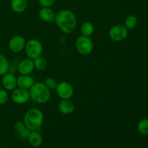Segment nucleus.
<instances>
[{
    "label": "nucleus",
    "instance_id": "1",
    "mask_svg": "<svg viewBox=\"0 0 148 148\" xmlns=\"http://www.w3.org/2000/svg\"><path fill=\"white\" fill-rule=\"evenodd\" d=\"M54 22L59 30L66 34L73 33L77 25L76 16L73 12L69 10H62L58 12Z\"/></svg>",
    "mask_w": 148,
    "mask_h": 148
},
{
    "label": "nucleus",
    "instance_id": "2",
    "mask_svg": "<svg viewBox=\"0 0 148 148\" xmlns=\"http://www.w3.org/2000/svg\"><path fill=\"white\" fill-rule=\"evenodd\" d=\"M30 99L38 104H44L51 98V90L43 82H35L29 90Z\"/></svg>",
    "mask_w": 148,
    "mask_h": 148
},
{
    "label": "nucleus",
    "instance_id": "3",
    "mask_svg": "<svg viewBox=\"0 0 148 148\" xmlns=\"http://www.w3.org/2000/svg\"><path fill=\"white\" fill-rule=\"evenodd\" d=\"M44 116L38 108H30L24 116L25 125L30 131L38 130L43 125Z\"/></svg>",
    "mask_w": 148,
    "mask_h": 148
},
{
    "label": "nucleus",
    "instance_id": "4",
    "mask_svg": "<svg viewBox=\"0 0 148 148\" xmlns=\"http://www.w3.org/2000/svg\"><path fill=\"white\" fill-rule=\"evenodd\" d=\"M24 49L27 58H30L33 60L38 56H41L43 48L41 42L37 39L32 38L26 42Z\"/></svg>",
    "mask_w": 148,
    "mask_h": 148
},
{
    "label": "nucleus",
    "instance_id": "5",
    "mask_svg": "<svg viewBox=\"0 0 148 148\" xmlns=\"http://www.w3.org/2000/svg\"><path fill=\"white\" fill-rule=\"evenodd\" d=\"M76 49L80 54L88 55L93 50V43L90 37L80 36L77 38L75 42Z\"/></svg>",
    "mask_w": 148,
    "mask_h": 148
},
{
    "label": "nucleus",
    "instance_id": "6",
    "mask_svg": "<svg viewBox=\"0 0 148 148\" xmlns=\"http://www.w3.org/2000/svg\"><path fill=\"white\" fill-rule=\"evenodd\" d=\"M129 34V30L124 25L118 24L112 26L108 32L110 38L116 42H120L125 40Z\"/></svg>",
    "mask_w": 148,
    "mask_h": 148
},
{
    "label": "nucleus",
    "instance_id": "7",
    "mask_svg": "<svg viewBox=\"0 0 148 148\" xmlns=\"http://www.w3.org/2000/svg\"><path fill=\"white\" fill-rule=\"evenodd\" d=\"M56 93L61 99H71L74 95V88L69 82L62 81L56 88Z\"/></svg>",
    "mask_w": 148,
    "mask_h": 148
},
{
    "label": "nucleus",
    "instance_id": "8",
    "mask_svg": "<svg viewBox=\"0 0 148 148\" xmlns=\"http://www.w3.org/2000/svg\"><path fill=\"white\" fill-rule=\"evenodd\" d=\"M11 98L13 102L16 104H25L28 102L30 99L29 90L23 89L17 87L12 90Z\"/></svg>",
    "mask_w": 148,
    "mask_h": 148
},
{
    "label": "nucleus",
    "instance_id": "9",
    "mask_svg": "<svg viewBox=\"0 0 148 148\" xmlns=\"http://www.w3.org/2000/svg\"><path fill=\"white\" fill-rule=\"evenodd\" d=\"M25 39L23 36L17 35L12 38L9 41V49L13 53H20L25 49Z\"/></svg>",
    "mask_w": 148,
    "mask_h": 148
},
{
    "label": "nucleus",
    "instance_id": "10",
    "mask_svg": "<svg viewBox=\"0 0 148 148\" xmlns=\"http://www.w3.org/2000/svg\"><path fill=\"white\" fill-rule=\"evenodd\" d=\"M1 84L5 90L12 91L17 87V77L13 73L7 72L5 75H2Z\"/></svg>",
    "mask_w": 148,
    "mask_h": 148
},
{
    "label": "nucleus",
    "instance_id": "11",
    "mask_svg": "<svg viewBox=\"0 0 148 148\" xmlns=\"http://www.w3.org/2000/svg\"><path fill=\"white\" fill-rule=\"evenodd\" d=\"M17 69L20 75H30L35 69L33 60L30 58L23 59L18 64Z\"/></svg>",
    "mask_w": 148,
    "mask_h": 148
},
{
    "label": "nucleus",
    "instance_id": "12",
    "mask_svg": "<svg viewBox=\"0 0 148 148\" xmlns=\"http://www.w3.org/2000/svg\"><path fill=\"white\" fill-rule=\"evenodd\" d=\"M58 108L62 114L69 115L74 112L75 105L70 99H62V101L59 102Z\"/></svg>",
    "mask_w": 148,
    "mask_h": 148
},
{
    "label": "nucleus",
    "instance_id": "13",
    "mask_svg": "<svg viewBox=\"0 0 148 148\" xmlns=\"http://www.w3.org/2000/svg\"><path fill=\"white\" fill-rule=\"evenodd\" d=\"M34 83V79L30 75H20L18 77H17V84L18 88L30 90Z\"/></svg>",
    "mask_w": 148,
    "mask_h": 148
},
{
    "label": "nucleus",
    "instance_id": "14",
    "mask_svg": "<svg viewBox=\"0 0 148 148\" xmlns=\"http://www.w3.org/2000/svg\"><path fill=\"white\" fill-rule=\"evenodd\" d=\"M38 16L41 20L46 23H52L55 20L56 13L50 7H42L38 12Z\"/></svg>",
    "mask_w": 148,
    "mask_h": 148
},
{
    "label": "nucleus",
    "instance_id": "15",
    "mask_svg": "<svg viewBox=\"0 0 148 148\" xmlns=\"http://www.w3.org/2000/svg\"><path fill=\"white\" fill-rule=\"evenodd\" d=\"M27 141L31 147H38L41 145L43 143V137L38 130H34V131L30 132Z\"/></svg>",
    "mask_w": 148,
    "mask_h": 148
},
{
    "label": "nucleus",
    "instance_id": "16",
    "mask_svg": "<svg viewBox=\"0 0 148 148\" xmlns=\"http://www.w3.org/2000/svg\"><path fill=\"white\" fill-rule=\"evenodd\" d=\"M10 7L14 12L22 13L27 9V0H11Z\"/></svg>",
    "mask_w": 148,
    "mask_h": 148
},
{
    "label": "nucleus",
    "instance_id": "17",
    "mask_svg": "<svg viewBox=\"0 0 148 148\" xmlns=\"http://www.w3.org/2000/svg\"><path fill=\"white\" fill-rule=\"evenodd\" d=\"M94 31H95V27L93 24L89 21L84 22L80 27V32L82 36L90 37L93 34Z\"/></svg>",
    "mask_w": 148,
    "mask_h": 148
},
{
    "label": "nucleus",
    "instance_id": "18",
    "mask_svg": "<svg viewBox=\"0 0 148 148\" xmlns=\"http://www.w3.org/2000/svg\"><path fill=\"white\" fill-rule=\"evenodd\" d=\"M10 62L4 54L0 53V76L5 75L10 71Z\"/></svg>",
    "mask_w": 148,
    "mask_h": 148
},
{
    "label": "nucleus",
    "instance_id": "19",
    "mask_svg": "<svg viewBox=\"0 0 148 148\" xmlns=\"http://www.w3.org/2000/svg\"><path fill=\"white\" fill-rule=\"evenodd\" d=\"M33 63H34L35 69L38 71H43L47 67V61L44 57L41 56L33 59Z\"/></svg>",
    "mask_w": 148,
    "mask_h": 148
},
{
    "label": "nucleus",
    "instance_id": "20",
    "mask_svg": "<svg viewBox=\"0 0 148 148\" xmlns=\"http://www.w3.org/2000/svg\"><path fill=\"white\" fill-rule=\"evenodd\" d=\"M137 24V18L134 14H130L125 19L124 22V26L127 27L128 30H133L136 27Z\"/></svg>",
    "mask_w": 148,
    "mask_h": 148
},
{
    "label": "nucleus",
    "instance_id": "21",
    "mask_svg": "<svg viewBox=\"0 0 148 148\" xmlns=\"http://www.w3.org/2000/svg\"><path fill=\"white\" fill-rule=\"evenodd\" d=\"M137 130L143 135H148V119H144L139 121L137 124Z\"/></svg>",
    "mask_w": 148,
    "mask_h": 148
},
{
    "label": "nucleus",
    "instance_id": "22",
    "mask_svg": "<svg viewBox=\"0 0 148 148\" xmlns=\"http://www.w3.org/2000/svg\"><path fill=\"white\" fill-rule=\"evenodd\" d=\"M45 85L49 88V90H55L58 85V82H56V79L53 77H47L45 79L44 82Z\"/></svg>",
    "mask_w": 148,
    "mask_h": 148
},
{
    "label": "nucleus",
    "instance_id": "23",
    "mask_svg": "<svg viewBox=\"0 0 148 148\" xmlns=\"http://www.w3.org/2000/svg\"><path fill=\"white\" fill-rule=\"evenodd\" d=\"M9 99V94L7 90L0 88V105H4L7 103Z\"/></svg>",
    "mask_w": 148,
    "mask_h": 148
},
{
    "label": "nucleus",
    "instance_id": "24",
    "mask_svg": "<svg viewBox=\"0 0 148 148\" xmlns=\"http://www.w3.org/2000/svg\"><path fill=\"white\" fill-rule=\"evenodd\" d=\"M26 128L25 125V123L21 121H17L14 123V130L17 134H19L20 132H21L23 130Z\"/></svg>",
    "mask_w": 148,
    "mask_h": 148
},
{
    "label": "nucleus",
    "instance_id": "25",
    "mask_svg": "<svg viewBox=\"0 0 148 148\" xmlns=\"http://www.w3.org/2000/svg\"><path fill=\"white\" fill-rule=\"evenodd\" d=\"M56 0H38V2L42 7H51L54 4Z\"/></svg>",
    "mask_w": 148,
    "mask_h": 148
},
{
    "label": "nucleus",
    "instance_id": "26",
    "mask_svg": "<svg viewBox=\"0 0 148 148\" xmlns=\"http://www.w3.org/2000/svg\"><path fill=\"white\" fill-rule=\"evenodd\" d=\"M30 132L31 131H30L29 129H27V127H26V128L25 129V130H23L21 132L19 133L18 135H19V137L22 139V140H27V139H28V137H29V135H30Z\"/></svg>",
    "mask_w": 148,
    "mask_h": 148
}]
</instances>
